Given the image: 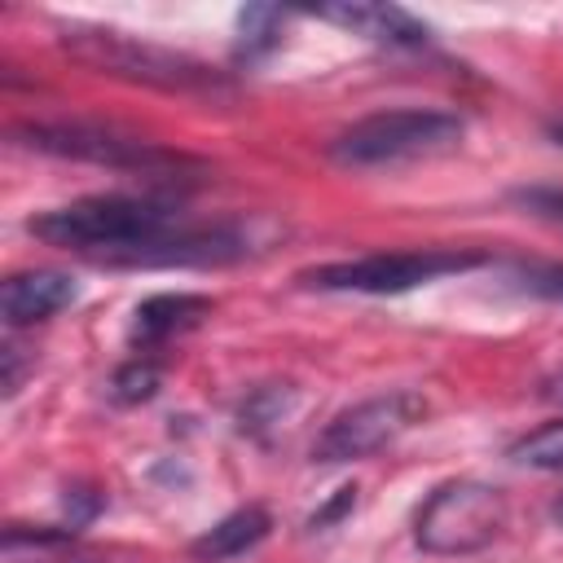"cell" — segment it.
<instances>
[{"label": "cell", "instance_id": "1", "mask_svg": "<svg viewBox=\"0 0 563 563\" xmlns=\"http://www.w3.org/2000/svg\"><path fill=\"white\" fill-rule=\"evenodd\" d=\"M176 207L163 198H128V194H92L79 202H66L57 211L31 216L26 229L48 242V246H66V251H106L110 260L145 246L163 233H172L176 224Z\"/></svg>", "mask_w": 563, "mask_h": 563}, {"label": "cell", "instance_id": "2", "mask_svg": "<svg viewBox=\"0 0 563 563\" xmlns=\"http://www.w3.org/2000/svg\"><path fill=\"white\" fill-rule=\"evenodd\" d=\"M62 53H70L75 62H84L88 70L128 79V84H145V88H163V92H229V79L176 48L123 35V31H106V26H70L62 31Z\"/></svg>", "mask_w": 563, "mask_h": 563}, {"label": "cell", "instance_id": "3", "mask_svg": "<svg viewBox=\"0 0 563 563\" xmlns=\"http://www.w3.org/2000/svg\"><path fill=\"white\" fill-rule=\"evenodd\" d=\"M462 141V119L449 110H383L334 136L330 158L343 167H391L444 154Z\"/></svg>", "mask_w": 563, "mask_h": 563}, {"label": "cell", "instance_id": "4", "mask_svg": "<svg viewBox=\"0 0 563 563\" xmlns=\"http://www.w3.org/2000/svg\"><path fill=\"white\" fill-rule=\"evenodd\" d=\"M506 528V497L479 479L440 484L413 515V541L427 554H475Z\"/></svg>", "mask_w": 563, "mask_h": 563}, {"label": "cell", "instance_id": "5", "mask_svg": "<svg viewBox=\"0 0 563 563\" xmlns=\"http://www.w3.org/2000/svg\"><path fill=\"white\" fill-rule=\"evenodd\" d=\"M484 255L479 251H378V255H361V260H339V264H317L303 268L299 282L317 286V290H361V295H400L413 290L431 277L444 273H466L479 268Z\"/></svg>", "mask_w": 563, "mask_h": 563}, {"label": "cell", "instance_id": "6", "mask_svg": "<svg viewBox=\"0 0 563 563\" xmlns=\"http://www.w3.org/2000/svg\"><path fill=\"white\" fill-rule=\"evenodd\" d=\"M13 136L31 150H44V154H62V158L97 163V167H119V172H141V176H172V172L198 167L189 154L163 150V145L141 141V136H123V132L97 128V123H31V128H18Z\"/></svg>", "mask_w": 563, "mask_h": 563}, {"label": "cell", "instance_id": "7", "mask_svg": "<svg viewBox=\"0 0 563 563\" xmlns=\"http://www.w3.org/2000/svg\"><path fill=\"white\" fill-rule=\"evenodd\" d=\"M427 400L413 391H387V396H369L352 409H343L334 422H325V431L312 444L317 462H352V457H369L378 449H387L391 440H400L413 422H422Z\"/></svg>", "mask_w": 563, "mask_h": 563}, {"label": "cell", "instance_id": "8", "mask_svg": "<svg viewBox=\"0 0 563 563\" xmlns=\"http://www.w3.org/2000/svg\"><path fill=\"white\" fill-rule=\"evenodd\" d=\"M251 246L238 229H180V233H163L145 246H132L123 255H114V264H229L242 260Z\"/></svg>", "mask_w": 563, "mask_h": 563}, {"label": "cell", "instance_id": "9", "mask_svg": "<svg viewBox=\"0 0 563 563\" xmlns=\"http://www.w3.org/2000/svg\"><path fill=\"white\" fill-rule=\"evenodd\" d=\"M75 295H79V286H75L70 273L26 268V273H13L0 286V312H4L9 325H31V321H44V317L70 308Z\"/></svg>", "mask_w": 563, "mask_h": 563}, {"label": "cell", "instance_id": "10", "mask_svg": "<svg viewBox=\"0 0 563 563\" xmlns=\"http://www.w3.org/2000/svg\"><path fill=\"white\" fill-rule=\"evenodd\" d=\"M317 18L325 22H339L365 40H378V44H396V48H413V44H427V22H418L409 9L400 4H325L317 9Z\"/></svg>", "mask_w": 563, "mask_h": 563}, {"label": "cell", "instance_id": "11", "mask_svg": "<svg viewBox=\"0 0 563 563\" xmlns=\"http://www.w3.org/2000/svg\"><path fill=\"white\" fill-rule=\"evenodd\" d=\"M211 312L207 295H150L145 303H136L132 317V343L136 347H158L180 330H194L202 317Z\"/></svg>", "mask_w": 563, "mask_h": 563}, {"label": "cell", "instance_id": "12", "mask_svg": "<svg viewBox=\"0 0 563 563\" xmlns=\"http://www.w3.org/2000/svg\"><path fill=\"white\" fill-rule=\"evenodd\" d=\"M268 528H273V519H268L264 506H242V510L224 515L220 523H211V528L189 545V554H194L198 563H224V559H238V554L255 550V545L268 537Z\"/></svg>", "mask_w": 563, "mask_h": 563}, {"label": "cell", "instance_id": "13", "mask_svg": "<svg viewBox=\"0 0 563 563\" xmlns=\"http://www.w3.org/2000/svg\"><path fill=\"white\" fill-rule=\"evenodd\" d=\"M282 9H273V4H246L242 13H238V31H242V40H238V57H260V53H268L277 40H282Z\"/></svg>", "mask_w": 563, "mask_h": 563}, {"label": "cell", "instance_id": "14", "mask_svg": "<svg viewBox=\"0 0 563 563\" xmlns=\"http://www.w3.org/2000/svg\"><path fill=\"white\" fill-rule=\"evenodd\" d=\"M290 400H295V391L282 383H268V387H255L251 396H246V405L238 409V427L242 431H251V435H264L268 427H277L282 418H286V409H290Z\"/></svg>", "mask_w": 563, "mask_h": 563}, {"label": "cell", "instance_id": "15", "mask_svg": "<svg viewBox=\"0 0 563 563\" xmlns=\"http://www.w3.org/2000/svg\"><path fill=\"white\" fill-rule=\"evenodd\" d=\"M510 457L532 471H563V422H545L541 431L510 444Z\"/></svg>", "mask_w": 563, "mask_h": 563}, {"label": "cell", "instance_id": "16", "mask_svg": "<svg viewBox=\"0 0 563 563\" xmlns=\"http://www.w3.org/2000/svg\"><path fill=\"white\" fill-rule=\"evenodd\" d=\"M158 391V365L154 361H128L110 378V400L114 405H141Z\"/></svg>", "mask_w": 563, "mask_h": 563}, {"label": "cell", "instance_id": "17", "mask_svg": "<svg viewBox=\"0 0 563 563\" xmlns=\"http://www.w3.org/2000/svg\"><path fill=\"white\" fill-rule=\"evenodd\" d=\"M515 282L537 295V299H554L563 303V264H519L515 268Z\"/></svg>", "mask_w": 563, "mask_h": 563}, {"label": "cell", "instance_id": "18", "mask_svg": "<svg viewBox=\"0 0 563 563\" xmlns=\"http://www.w3.org/2000/svg\"><path fill=\"white\" fill-rule=\"evenodd\" d=\"M352 506H356V484H343V488H334V497H330L321 510H312L308 528H330V523H339Z\"/></svg>", "mask_w": 563, "mask_h": 563}, {"label": "cell", "instance_id": "19", "mask_svg": "<svg viewBox=\"0 0 563 563\" xmlns=\"http://www.w3.org/2000/svg\"><path fill=\"white\" fill-rule=\"evenodd\" d=\"M519 202L541 211V216H550V220H563V189H523Z\"/></svg>", "mask_w": 563, "mask_h": 563}, {"label": "cell", "instance_id": "20", "mask_svg": "<svg viewBox=\"0 0 563 563\" xmlns=\"http://www.w3.org/2000/svg\"><path fill=\"white\" fill-rule=\"evenodd\" d=\"M550 515H554V523H559V528H563V497H559V501H554V510H550Z\"/></svg>", "mask_w": 563, "mask_h": 563}, {"label": "cell", "instance_id": "21", "mask_svg": "<svg viewBox=\"0 0 563 563\" xmlns=\"http://www.w3.org/2000/svg\"><path fill=\"white\" fill-rule=\"evenodd\" d=\"M550 136H554V141L563 145V119H559V123H550Z\"/></svg>", "mask_w": 563, "mask_h": 563}, {"label": "cell", "instance_id": "22", "mask_svg": "<svg viewBox=\"0 0 563 563\" xmlns=\"http://www.w3.org/2000/svg\"><path fill=\"white\" fill-rule=\"evenodd\" d=\"M554 396H559V400H563V378H559V391H554Z\"/></svg>", "mask_w": 563, "mask_h": 563}]
</instances>
